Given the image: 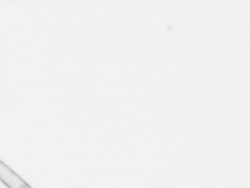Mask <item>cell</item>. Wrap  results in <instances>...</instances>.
Here are the masks:
<instances>
[{
  "instance_id": "6da1fadb",
  "label": "cell",
  "mask_w": 250,
  "mask_h": 188,
  "mask_svg": "<svg viewBox=\"0 0 250 188\" xmlns=\"http://www.w3.org/2000/svg\"><path fill=\"white\" fill-rule=\"evenodd\" d=\"M0 181L8 188H32L2 161H0Z\"/></svg>"
}]
</instances>
